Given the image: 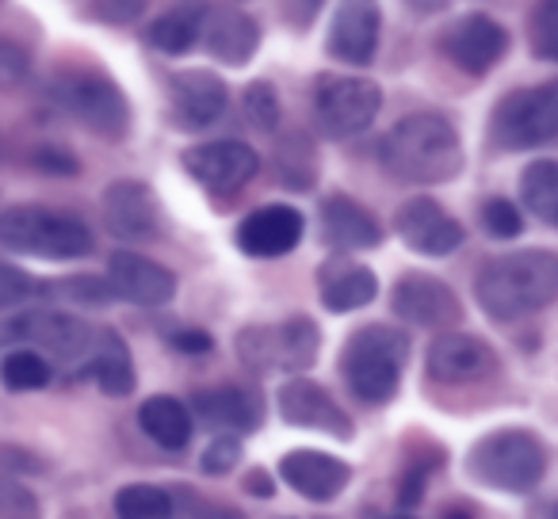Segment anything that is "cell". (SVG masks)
Returning a JSON list of instances; mask_svg holds the SVG:
<instances>
[{
	"label": "cell",
	"mask_w": 558,
	"mask_h": 519,
	"mask_svg": "<svg viewBox=\"0 0 558 519\" xmlns=\"http://www.w3.org/2000/svg\"><path fill=\"white\" fill-rule=\"evenodd\" d=\"M303 230H306V222L295 207L271 202V207H260L241 218L233 240H238L241 252L253 256V260H279V256L295 252L299 240H303Z\"/></svg>",
	"instance_id": "obj_19"
},
{
	"label": "cell",
	"mask_w": 558,
	"mask_h": 519,
	"mask_svg": "<svg viewBox=\"0 0 558 519\" xmlns=\"http://www.w3.org/2000/svg\"><path fill=\"white\" fill-rule=\"evenodd\" d=\"M39 516V501L32 489L12 481V473H0V519H32Z\"/></svg>",
	"instance_id": "obj_40"
},
{
	"label": "cell",
	"mask_w": 558,
	"mask_h": 519,
	"mask_svg": "<svg viewBox=\"0 0 558 519\" xmlns=\"http://www.w3.org/2000/svg\"><path fill=\"white\" fill-rule=\"evenodd\" d=\"M245 119L264 134H276L279 126V96L268 81H253L245 88Z\"/></svg>",
	"instance_id": "obj_37"
},
{
	"label": "cell",
	"mask_w": 558,
	"mask_h": 519,
	"mask_svg": "<svg viewBox=\"0 0 558 519\" xmlns=\"http://www.w3.org/2000/svg\"><path fill=\"white\" fill-rule=\"evenodd\" d=\"M104 225L116 240H154L161 237V210L142 180H116L100 202Z\"/></svg>",
	"instance_id": "obj_18"
},
{
	"label": "cell",
	"mask_w": 558,
	"mask_h": 519,
	"mask_svg": "<svg viewBox=\"0 0 558 519\" xmlns=\"http://www.w3.org/2000/svg\"><path fill=\"white\" fill-rule=\"evenodd\" d=\"M199 20H203L199 9H172L149 24L146 42L169 58H184L192 54V47H199Z\"/></svg>",
	"instance_id": "obj_31"
},
{
	"label": "cell",
	"mask_w": 558,
	"mask_h": 519,
	"mask_svg": "<svg viewBox=\"0 0 558 519\" xmlns=\"http://www.w3.org/2000/svg\"><path fill=\"white\" fill-rule=\"evenodd\" d=\"M489 138L497 149L524 153V149L550 146L558 138V85L517 88L509 92L489 115Z\"/></svg>",
	"instance_id": "obj_8"
},
{
	"label": "cell",
	"mask_w": 558,
	"mask_h": 519,
	"mask_svg": "<svg viewBox=\"0 0 558 519\" xmlns=\"http://www.w3.org/2000/svg\"><path fill=\"white\" fill-rule=\"evenodd\" d=\"M322 356V329L295 313L276 325H245L238 333V359L253 374H306Z\"/></svg>",
	"instance_id": "obj_6"
},
{
	"label": "cell",
	"mask_w": 558,
	"mask_h": 519,
	"mask_svg": "<svg viewBox=\"0 0 558 519\" xmlns=\"http://www.w3.org/2000/svg\"><path fill=\"white\" fill-rule=\"evenodd\" d=\"M172 496H180V501H172V511H184V516H241L238 508H218V504H207V496L192 493V489L177 485L169 489Z\"/></svg>",
	"instance_id": "obj_44"
},
{
	"label": "cell",
	"mask_w": 558,
	"mask_h": 519,
	"mask_svg": "<svg viewBox=\"0 0 558 519\" xmlns=\"http://www.w3.org/2000/svg\"><path fill=\"white\" fill-rule=\"evenodd\" d=\"M440 50L459 73L482 77V73H489L505 54H509V32H505L497 20L474 12V16H459L444 27Z\"/></svg>",
	"instance_id": "obj_13"
},
{
	"label": "cell",
	"mask_w": 558,
	"mask_h": 519,
	"mask_svg": "<svg viewBox=\"0 0 558 519\" xmlns=\"http://www.w3.org/2000/svg\"><path fill=\"white\" fill-rule=\"evenodd\" d=\"M184 169L195 184H203L210 195H230L245 187L260 169V157L245 141H203V146L184 149Z\"/></svg>",
	"instance_id": "obj_14"
},
{
	"label": "cell",
	"mask_w": 558,
	"mask_h": 519,
	"mask_svg": "<svg viewBox=\"0 0 558 519\" xmlns=\"http://www.w3.org/2000/svg\"><path fill=\"white\" fill-rule=\"evenodd\" d=\"M199 42L207 47V54L222 65H248V58L260 47V27L238 9L226 4H210L199 20Z\"/></svg>",
	"instance_id": "obj_24"
},
{
	"label": "cell",
	"mask_w": 558,
	"mask_h": 519,
	"mask_svg": "<svg viewBox=\"0 0 558 519\" xmlns=\"http://www.w3.org/2000/svg\"><path fill=\"white\" fill-rule=\"evenodd\" d=\"M550 455L543 440L527 428H501L489 432L466 450V473L478 485L501 493H532L547 478Z\"/></svg>",
	"instance_id": "obj_4"
},
{
	"label": "cell",
	"mask_w": 558,
	"mask_h": 519,
	"mask_svg": "<svg viewBox=\"0 0 558 519\" xmlns=\"http://www.w3.org/2000/svg\"><path fill=\"white\" fill-rule=\"evenodd\" d=\"M276 405H279L283 424L333 435V440H341V443L356 440V424H352V417L333 401V394H329L326 386H318L314 379L291 374V379L279 386Z\"/></svg>",
	"instance_id": "obj_11"
},
{
	"label": "cell",
	"mask_w": 558,
	"mask_h": 519,
	"mask_svg": "<svg viewBox=\"0 0 558 519\" xmlns=\"http://www.w3.org/2000/svg\"><path fill=\"white\" fill-rule=\"evenodd\" d=\"M379 35H383L379 0H341L326 35V54L344 65L364 70L379 54Z\"/></svg>",
	"instance_id": "obj_15"
},
{
	"label": "cell",
	"mask_w": 558,
	"mask_h": 519,
	"mask_svg": "<svg viewBox=\"0 0 558 519\" xmlns=\"http://www.w3.org/2000/svg\"><path fill=\"white\" fill-rule=\"evenodd\" d=\"M527 42L539 62H558V0H539L527 20Z\"/></svg>",
	"instance_id": "obj_36"
},
{
	"label": "cell",
	"mask_w": 558,
	"mask_h": 519,
	"mask_svg": "<svg viewBox=\"0 0 558 519\" xmlns=\"http://www.w3.org/2000/svg\"><path fill=\"white\" fill-rule=\"evenodd\" d=\"M390 310L395 318H402L405 325L417 329H456L463 321V302L444 280L428 272H405L395 283V295H390Z\"/></svg>",
	"instance_id": "obj_12"
},
{
	"label": "cell",
	"mask_w": 558,
	"mask_h": 519,
	"mask_svg": "<svg viewBox=\"0 0 558 519\" xmlns=\"http://www.w3.org/2000/svg\"><path fill=\"white\" fill-rule=\"evenodd\" d=\"M50 295H54V283H39L24 268L0 260V313L16 310V306L32 302V298H50Z\"/></svg>",
	"instance_id": "obj_34"
},
{
	"label": "cell",
	"mask_w": 558,
	"mask_h": 519,
	"mask_svg": "<svg viewBox=\"0 0 558 519\" xmlns=\"http://www.w3.org/2000/svg\"><path fill=\"white\" fill-rule=\"evenodd\" d=\"M142 9H146V0H88V12H93V20L111 24V27L138 20Z\"/></svg>",
	"instance_id": "obj_43"
},
{
	"label": "cell",
	"mask_w": 558,
	"mask_h": 519,
	"mask_svg": "<svg viewBox=\"0 0 558 519\" xmlns=\"http://www.w3.org/2000/svg\"><path fill=\"white\" fill-rule=\"evenodd\" d=\"M88 336L93 329L81 318L62 310H24L16 318L0 321V348L4 344H32V348H43L50 359H62L73 371L81 367V356L88 348Z\"/></svg>",
	"instance_id": "obj_10"
},
{
	"label": "cell",
	"mask_w": 558,
	"mask_h": 519,
	"mask_svg": "<svg viewBox=\"0 0 558 519\" xmlns=\"http://www.w3.org/2000/svg\"><path fill=\"white\" fill-rule=\"evenodd\" d=\"M138 428L165 450H184L192 440V412L184 401L169 394H157L149 401H142L138 409Z\"/></svg>",
	"instance_id": "obj_28"
},
{
	"label": "cell",
	"mask_w": 558,
	"mask_h": 519,
	"mask_svg": "<svg viewBox=\"0 0 558 519\" xmlns=\"http://www.w3.org/2000/svg\"><path fill=\"white\" fill-rule=\"evenodd\" d=\"M116 511L131 519H161L172 516V493L161 485H149V481H134L116 493Z\"/></svg>",
	"instance_id": "obj_33"
},
{
	"label": "cell",
	"mask_w": 558,
	"mask_h": 519,
	"mask_svg": "<svg viewBox=\"0 0 558 519\" xmlns=\"http://www.w3.org/2000/svg\"><path fill=\"white\" fill-rule=\"evenodd\" d=\"M383 108V92L367 77H344V73H326L314 88V111L318 123L333 138H352L364 134L375 123Z\"/></svg>",
	"instance_id": "obj_9"
},
{
	"label": "cell",
	"mask_w": 558,
	"mask_h": 519,
	"mask_svg": "<svg viewBox=\"0 0 558 519\" xmlns=\"http://www.w3.org/2000/svg\"><path fill=\"white\" fill-rule=\"evenodd\" d=\"M241 462V440L233 432H218L215 440L207 443V450L199 455V470L210 473V478H222L233 466Z\"/></svg>",
	"instance_id": "obj_39"
},
{
	"label": "cell",
	"mask_w": 558,
	"mask_h": 519,
	"mask_svg": "<svg viewBox=\"0 0 558 519\" xmlns=\"http://www.w3.org/2000/svg\"><path fill=\"white\" fill-rule=\"evenodd\" d=\"M375 295H379V280H375L372 268L333 260V264H326V272H322V306H326L329 313L364 310L367 302H375Z\"/></svg>",
	"instance_id": "obj_27"
},
{
	"label": "cell",
	"mask_w": 558,
	"mask_h": 519,
	"mask_svg": "<svg viewBox=\"0 0 558 519\" xmlns=\"http://www.w3.org/2000/svg\"><path fill=\"white\" fill-rule=\"evenodd\" d=\"M0 248L47 260H81L96 248V237L81 218L54 207H9L0 210Z\"/></svg>",
	"instance_id": "obj_5"
},
{
	"label": "cell",
	"mask_w": 558,
	"mask_h": 519,
	"mask_svg": "<svg viewBox=\"0 0 558 519\" xmlns=\"http://www.w3.org/2000/svg\"><path fill=\"white\" fill-rule=\"evenodd\" d=\"M50 100L73 123H81L104 141H123L126 131H131V103H126L123 88L100 70L58 73L50 81Z\"/></svg>",
	"instance_id": "obj_7"
},
{
	"label": "cell",
	"mask_w": 558,
	"mask_h": 519,
	"mask_svg": "<svg viewBox=\"0 0 558 519\" xmlns=\"http://www.w3.org/2000/svg\"><path fill=\"white\" fill-rule=\"evenodd\" d=\"M245 493L260 496V501H271V493H276V485H271V478L264 470H253L245 478Z\"/></svg>",
	"instance_id": "obj_49"
},
{
	"label": "cell",
	"mask_w": 558,
	"mask_h": 519,
	"mask_svg": "<svg viewBox=\"0 0 558 519\" xmlns=\"http://www.w3.org/2000/svg\"><path fill=\"white\" fill-rule=\"evenodd\" d=\"M322 237L341 252H364L383 245V225L364 202L349 195H329L322 202Z\"/></svg>",
	"instance_id": "obj_26"
},
{
	"label": "cell",
	"mask_w": 558,
	"mask_h": 519,
	"mask_svg": "<svg viewBox=\"0 0 558 519\" xmlns=\"http://www.w3.org/2000/svg\"><path fill=\"white\" fill-rule=\"evenodd\" d=\"M50 359L39 356L32 348H16L0 359V382L12 390V394H32V390L50 386Z\"/></svg>",
	"instance_id": "obj_32"
},
{
	"label": "cell",
	"mask_w": 558,
	"mask_h": 519,
	"mask_svg": "<svg viewBox=\"0 0 558 519\" xmlns=\"http://www.w3.org/2000/svg\"><path fill=\"white\" fill-rule=\"evenodd\" d=\"M395 225H398V237L421 256H451L459 245H463V225L448 214L436 199H417L402 202L395 214Z\"/></svg>",
	"instance_id": "obj_21"
},
{
	"label": "cell",
	"mask_w": 558,
	"mask_h": 519,
	"mask_svg": "<svg viewBox=\"0 0 558 519\" xmlns=\"http://www.w3.org/2000/svg\"><path fill=\"white\" fill-rule=\"evenodd\" d=\"M222 77L210 70H180L169 77V115L180 131H207L226 115Z\"/></svg>",
	"instance_id": "obj_17"
},
{
	"label": "cell",
	"mask_w": 558,
	"mask_h": 519,
	"mask_svg": "<svg viewBox=\"0 0 558 519\" xmlns=\"http://www.w3.org/2000/svg\"><path fill=\"white\" fill-rule=\"evenodd\" d=\"M169 344L180 351V356H207V351L215 348L210 333H203V329H180V333L169 336Z\"/></svg>",
	"instance_id": "obj_46"
},
{
	"label": "cell",
	"mask_w": 558,
	"mask_h": 519,
	"mask_svg": "<svg viewBox=\"0 0 558 519\" xmlns=\"http://www.w3.org/2000/svg\"><path fill=\"white\" fill-rule=\"evenodd\" d=\"M32 73V54H27L20 42L0 39V92H12L20 88Z\"/></svg>",
	"instance_id": "obj_41"
},
{
	"label": "cell",
	"mask_w": 558,
	"mask_h": 519,
	"mask_svg": "<svg viewBox=\"0 0 558 519\" xmlns=\"http://www.w3.org/2000/svg\"><path fill=\"white\" fill-rule=\"evenodd\" d=\"M405 363H410V336L398 325H364L344 341L341 374L349 390L367 405H387L398 397Z\"/></svg>",
	"instance_id": "obj_3"
},
{
	"label": "cell",
	"mask_w": 558,
	"mask_h": 519,
	"mask_svg": "<svg viewBox=\"0 0 558 519\" xmlns=\"http://www.w3.org/2000/svg\"><path fill=\"white\" fill-rule=\"evenodd\" d=\"M478 218H482V230H486L489 237H497V240H512V237H520V233H524V218H520V210L512 207L509 199H497V195L482 202Z\"/></svg>",
	"instance_id": "obj_38"
},
{
	"label": "cell",
	"mask_w": 558,
	"mask_h": 519,
	"mask_svg": "<svg viewBox=\"0 0 558 519\" xmlns=\"http://www.w3.org/2000/svg\"><path fill=\"white\" fill-rule=\"evenodd\" d=\"M520 202L543 225H558V164L550 157L532 161L520 172Z\"/></svg>",
	"instance_id": "obj_30"
},
{
	"label": "cell",
	"mask_w": 558,
	"mask_h": 519,
	"mask_svg": "<svg viewBox=\"0 0 558 519\" xmlns=\"http://www.w3.org/2000/svg\"><path fill=\"white\" fill-rule=\"evenodd\" d=\"M279 478H283V485L295 489L299 496H306V501L326 504L344 493V485L352 481V466L326 455V450L299 447L279 458Z\"/></svg>",
	"instance_id": "obj_22"
},
{
	"label": "cell",
	"mask_w": 558,
	"mask_h": 519,
	"mask_svg": "<svg viewBox=\"0 0 558 519\" xmlns=\"http://www.w3.org/2000/svg\"><path fill=\"white\" fill-rule=\"evenodd\" d=\"M425 371L433 382H448V386H456V382H482V379H489V374H497V356L482 336L444 329V333L428 344Z\"/></svg>",
	"instance_id": "obj_20"
},
{
	"label": "cell",
	"mask_w": 558,
	"mask_h": 519,
	"mask_svg": "<svg viewBox=\"0 0 558 519\" xmlns=\"http://www.w3.org/2000/svg\"><path fill=\"white\" fill-rule=\"evenodd\" d=\"M35 164L39 172H50V176H77L81 164L70 149H58V146H39L35 149Z\"/></svg>",
	"instance_id": "obj_45"
},
{
	"label": "cell",
	"mask_w": 558,
	"mask_h": 519,
	"mask_svg": "<svg viewBox=\"0 0 558 519\" xmlns=\"http://www.w3.org/2000/svg\"><path fill=\"white\" fill-rule=\"evenodd\" d=\"M410 4H413L417 12H436V9H448L451 0H410Z\"/></svg>",
	"instance_id": "obj_50"
},
{
	"label": "cell",
	"mask_w": 558,
	"mask_h": 519,
	"mask_svg": "<svg viewBox=\"0 0 558 519\" xmlns=\"http://www.w3.org/2000/svg\"><path fill=\"white\" fill-rule=\"evenodd\" d=\"M0 473H43V462L20 447H0Z\"/></svg>",
	"instance_id": "obj_47"
},
{
	"label": "cell",
	"mask_w": 558,
	"mask_h": 519,
	"mask_svg": "<svg viewBox=\"0 0 558 519\" xmlns=\"http://www.w3.org/2000/svg\"><path fill=\"white\" fill-rule=\"evenodd\" d=\"M104 280H108V287H111V298L142 306V310H161V306H169L172 298H177V275L165 264H157V260L138 256V252L111 256Z\"/></svg>",
	"instance_id": "obj_16"
},
{
	"label": "cell",
	"mask_w": 558,
	"mask_h": 519,
	"mask_svg": "<svg viewBox=\"0 0 558 519\" xmlns=\"http://www.w3.org/2000/svg\"><path fill=\"white\" fill-rule=\"evenodd\" d=\"M279 4H283V16L295 24V32H303V27L311 24L314 16H318L322 0H279Z\"/></svg>",
	"instance_id": "obj_48"
},
{
	"label": "cell",
	"mask_w": 558,
	"mask_h": 519,
	"mask_svg": "<svg viewBox=\"0 0 558 519\" xmlns=\"http://www.w3.org/2000/svg\"><path fill=\"white\" fill-rule=\"evenodd\" d=\"M192 409L215 432L245 435L264 424V401L256 386H210L192 394Z\"/></svg>",
	"instance_id": "obj_23"
},
{
	"label": "cell",
	"mask_w": 558,
	"mask_h": 519,
	"mask_svg": "<svg viewBox=\"0 0 558 519\" xmlns=\"http://www.w3.org/2000/svg\"><path fill=\"white\" fill-rule=\"evenodd\" d=\"M318 146L306 134H283L276 141V180L291 191H311L318 184Z\"/></svg>",
	"instance_id": "obj_29"
},
{
	"label": "cell",
	"mask_w": 558,
	"mask_h": 519,
	"mask_svg": "<svg viewBox=\"0 0 558 519\" xmlns=\"http://www.w3.org/2000/svg\"><path fill=\"white\" fill-rule=\"evenodd\" d=\"M474 298L494 321H517L547 310L558 298V256L550 248L494 256L474 280Z\"/></svg>",
	"instance_id": "obj_2"
},
{
	"label": "cell",
	"mask_w": 558,
	"mask_h": 519,
	"mask_svg": "<svg viewBox=\"0 0 558 519\" xmlns=\"http://www.w3.org/2000/svg\"><path fill=\"white\" fill-rule=\"evenodd\" d=\"M379 161L398 184L413 187H440L463 172L466 153L459 131L436 111L405 115L383 134Z\"/></svg>",
	"instance_id": "obj_1"
},
{
	"label": "cell",
	"mask_w": 558,
	"mask_h": 519,
	"mask_svg": "<svg viewBox=\"0 0 558 519\" xmlns=\"http://www.w3.org/2000/svg\"><path fill=\"white\" fill-rule=\"evenodd\" d=\"M77 374H88V379L100 386V394H108V397H126L134 390V382H138L134 379L131 348H126V341L111 325L93 329Z\"/></svg>",
	"instance_id": "obj_25"
},
{
	"label": "cell",
	"mask_w": 558,
	"mask_h": 519,
	"mask_svg": "<svg viewBox=\"0 0 558 519\" xmlns=\"http://www.w3.org/2000/svg\"><path fill=\"white\" fill-rule=\"evenodd\" d=\"M54 295L62 298H77L85 306H108L111 302V287L100 275H73L65 283H54Z\"/></svg>",
	"instance_id": "obj_42"
},
{
	"label": "cell",
	"mask_w": 558,
	"mask_h": 519,
	"mask_svg": "<svg viewBox=\"0 0 558 519\" xmlns=\"http://www.w3.org/2000/svg\"><path fill=\"white\" fill-rule=\"evenodd\" d=\"M440 458H444V450H425L421 458H410V462H405L402 478H398V508L413 511L421 501H425V489H428V481H433Z\"/></svg>",
	"instance_id": "obj_35"
}]
</instances>
